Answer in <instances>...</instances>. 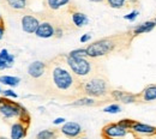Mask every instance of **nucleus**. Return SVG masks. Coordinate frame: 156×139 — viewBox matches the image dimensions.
<instances>
[{
	"instance_id": "f257e3e1",
	"label": "nucleus",
	"mask_w": 156,
	"mask_h": 139,
	"mask_svg": "<svg viewBox=\"0 0 156 139\" xmlns=\"http://www.w3.org/2000/svg\"><path fill=\"white\" fill-rule=\"evenodd\" d=\"M52 80H53L54 86L60 91H70L76 85L73 75L61 65H57L53 67Z\"/></svg>"
},
{
	"instance_id": "f03ea898",
	"label": "nucleus",
	"mask_w": 156,
	"mask_h": 139,
	"mask_svg": "<svg viewBox=\"0 0 156 139\" xmlns=\"http://www.w3.org/2000/svg\"><path fill=\"white\" fill-rule=\"evenodd\" d=\"M118 44L117 37H106L89 44L87 49V54L89 58H100L112 53Z\"/></svg>"
},
{
	"instance_id": "7ed1b4c3",
	"label": "nucleus",
	"mask_w": 156,
	"mask_h": 139,
	"mask_svg": "<svg viewBox=\"0 0 156 139\" xmlns=\"http://www.w3.org/2000/svg\"><path fill=\"white\" fill-rule=\"evenodd\" d=\"M66 64L71 72L78 78H87L93 72V62L88 58H73L67 55Z\"/></svg>"
},
{
	"instance_id": "20e7f679",
	"label": "nucleus",
	"mask_w": 156,
	"mask_h": 139,
	"mask_svg": "<svg viewBox=\"0 0 156 139\" xmlns=\"http://www.w3.org/2000/svg\"><path fill=\"white\" fill-rule=\"evenodd\" d=\"M83 91L89 97H102L108 94V82L103 77H93L82 85Z\"/></svg>"
},
{
	"instance_id": "39448f33",
	"label": "nucleus",
	"mask_w": 156,
	"mask_h": 139,
	"mask_svg": "<svg viewBox=\"0 0 156 139\" xmlns=\"http://www.w3.org/2000/svg\"><path fill=\"white\" fill-rule=\"evenodd\" d=\"M0 114L6 119L20 118L23 122H29V115L27 109L18 103L9 102L7 99H0Z\"/></svg>"
},
{
	"instance_id": "423d86ee",
	"label": "nucleus",
	"mask_w": 156,
	"mask_h": 139,
	"mask_svg": "<svg viewBox=\"0 0 156 139\" xmlns=\"http://www.w3.org/2000/svg\"><path fill=\"white\" fill-rule=\"evenodd\" d=\"M129 134V130H125L118 123H108L102 128V136L106 139L124 138Z\"/></svg>"
},
{
	"instance_id": "0eeeda50",
	"label": "nucleus",
	"mask_w": 156,
	"mask_h": 139,
	"mask_svg": "<svg viewBox=\"0 0 156 139\" xmlns=\"http://www.w3.org/2000/svg\"><path fill=\"white\" fill-rule=\"evenodd\" d=\"M60 132L66 136L67 138H78L83 130H82V126L78 123V122H75V121H69V122H65L61 128H60Z\"/></svg>"
},
{
	"instance_id": "6e6552de",
	"label": "nucleus",
	"mask_w": 156,
	"mask_h": 139,
	"mask_svg": "<svg viewBox=\"0 0 156 139\" xmlns=\"http://www.w3.org/2000/svg\"><path fill=\"white\" fill-rule=\"evenodd\" d=\"M22 29L24 33L27 34H35L37 28L40 25L39 19L35 17V16H31V15H25L22 17Z\"/></svg>"
},
{
	"instance_id": "1a4fd4ad",
	"label": "nucleus",
	"mask_w": 156,
	"mask_h": 139,
	"mask_svg": "<svg viewBox=\"0 0 156 139\" xmlns=\"http://www.w3.org/2000/svg\"><path fill=\"white\" fill-rule=\"evenodd\" d=\"M35 35L40 39H51L55 36V28L49 22H42L40 23Z\"/></svg>"
},
{
	"instance_id": "9d476101",
	"label": "nucleus",
	"mask_w": 156,
	"mask_h": 139,
	"mask_svg": "<svg viewBox=\"0 0 156 139\" xmlns=\"http://www.w3.org/2000/svg\"><path fill=\"white\" fill-rule=\"evenodd\" d=\"M46 73V64L43 61H34L28 66V75L31 78H41Z\"/></svg>"
},
{
	"instance_id": "9b49d317",
	"label": "nucleus",
	"mask_w": 156,
	"mask_h": 139,
	"mask_svg": "<svg viewBox=\"0 0 156 139\" xmlns=\"http://www.w3.org/2000/svg\"><path fill=\"white\" fill-rule=\"evenodd\" d=\"M131 131L133 133L140 134V136H156V127L147 125V123L138 122V121H135Z\"/></svg>"
},
{
	"instance_id": "f8f14e48",
	"label": "nucleus",
	"mask_w": 156,
	"mask_h": 139,
	"mask_svg": "<svg viewBox=\"0 0 156 139\" xmlns=\"http://www.w3.org/2000/svg\"><path fill=\"white\" fill-rule=\"evenodd\" d=\"M27 128H28V125H25V122L23 121L15 122L11 126L10 139H23L27 136Z\"/></svg>"
},
{
	"instance_id": "ddd939ff",
	"label": "nucleus",
	"mask_w": 156,
	"mask_h": 139,
	"mask_svg": "<svg viewBox=\"0 0 156 139\" xmlns=\"http://www.w3.org/2000/svg\"><path fill=\"white\" fill-rule=\"evenodd\" d=\"M112 96H113V99L120 101L121 103H135L138 99V95L130 94V92H126V91H121V90L112 91Z\"/></svg>"
},
{
	"instance_id": "4468645a",
	"label": "nucleus",
	"mask_w": 156,
	"mask_h": 139,
	"mask_svg": "<svg viewBox=\"0 0 156 139\" xmlns=\"http://www.w3.org/2000/svg\"><path fill=\"white\" fill-rule=\"evenodd\" d=\"M156 26L155 20H148V22H144L139 25H137L136 28L133 29V35H140V34H145V33H150L151 30H154V28Z\"/></svg>"
},
{
	"instance_id": "2eb2a0df",
	"label": "nucleus",
	"mask_w": 156,
	"mask_h": 139,
	"mask_svg": "<svg viewBox=\"0 0 156 139\" xmlns=\"http://www.w3.org/2000/svg\"><path fill=\"white\" fill-rule=\"evenodd\" d=\"M139 99L143 102H151L156 99V85H149L147 86L140 95H138Z\"/></svg>"
},
{
	"instance_id": "dca6fc26",
	"label": "nucleus",
	"mask_w": 156,
	"mask_h": 139,
	"mask_svg": "<svg viewBox=\"0 0 156 139\" xmlns=\"http://www.w3.org/2000/svg\"><path fill=\"white\" fill-rule=\"evenodd\" d=\"M72 22L77 28H82L89 23V18L87 17V15H84L82 12H73L72 13Z\"/></svg>"
},
{
	"instance_id": "f3484780",
	"label": "nucleus",
	"mask_w": 156,
	"mask_h": 139,
	"mask_svg": "<svg viewBox=\"0 0 156 139\" xmlns=\"http://www.w3.org/2000/svg\"><path fill=\"white\" fill-rule=\"evenodd\" d=\"M95 104H96L95 99H93L91 97H83V99H79L77 101H73L70 106H72V107H83V106L90 107V106H95Z\"/></svg>"
},
{
	"instance_id": "a211bd4d",
	"label": "nucleus",
	"mask_w": 156,
	"mask_h": 139,
	"mask_svg": "<svg viewBox=\"0 0 156 139\" xmlns=\"http://www.w3.org/2000/svg\"><path fill=\"white\" fill-rule=\"evenodd\" d=\"M20 79L18 77H13V76H0V83L9 85V86H17L20 84Z\"/></svg>"
},
{
	"instance_id": "6ab92c4d",
	"label": "nucleus",
	"mask_w": 156,
	"mask_h": 139,
	"mask_svg": "<svg viewBox=\"0 0 156 139\" xmlns=\"http://www.w3.org/2000/svg\"><path fill=\"white\" fill-rule=\"evenodd\" d=\"M58 133L53 130H42L36 134V139H57Z\"/></svg>"
},
{
	"instance_id": "aec40b11",
	"label": "nucleus",
	"mask_w": 156,
	"mask_h": 139,
	"mask_svg": "<svg viewBox=\"0 0 156 139\" xmlns=\"http://www.w3.org/2000/svg\"><path fill=\"white\" fill-rule=\"evenodd\" d=\"M6 2L13 10H23L28 5V0H6Z\"/></svg>"
},
{
	"instance_id": "412c9836",
	"label": "nucleus",
	"mask_w": 156,
	"mask_h": 139,
	"mask_svg": "<svg viewBox=\"0 0 156 139\" xmlns=\"http://www.w3.org/2000/svg\"><path fill=\"white\" fill-rule=\"evenodd\" d=\"M69 2L70 0H47V5L51 10H59L65 5H67Z\"/></svg>"
},
{
	"instance_id": "4be33fe9",
	"label": "nucleus",
	"mask_w": 156,
	"mask_h": 139,
	"mask_svg": "<svg viewBox=\"0 0 156 139\" xmlns=\"http://www.w3.org/2000/svg\"><path fill=\"white\" fill-rule=\"evenodd\" d=\"M0 58L2 60H5L7 64H9V66L11 67L12 65H13V62H15V57L13 55H11L10 53H9V50L7 49H1L0 50Z\"/></svg>"
},
{
	"instance_id": "5701e85b",
	"label": "nucleus",
	"mask_w": 156,
	"mask_h": 139,
	"mask_svg": "<svg viewBox=\"0 0 156 139\" xmlns=\"http://www.w3.org/2000/svg\"><path fill=\"white\" fill-rule=\"evenodd\" d=\"M69 55H70V57H73V58H89L88 54H87V49H85V48L75 49V50L70 52Z\"/></svg>"
},
{
	"instance_id": "b1692460",
	"label": "nucleus",
	"mask_w": 156,
	"mask_h": 139,
	"mask_svg": "<svg viewBox=\"0 0 156 139\" xmlns=\"http://www.w3.org/2000/svg\"><path fill=\"white\" fill-rule=\"evenodd\" d=\"M107 4L112 7V9H121L126 5L127 0H106Z\"/></svg>"
},
{
	"instance_id": "393cba45",
	"label": "nucleus",
	"mask_w": 156,
	"mask_h": 139,
	"mask_svg": "<svg viewBox=\"0 0 156 139\" xmlns=\"http://www.w3.org/2000/svg\"><path fill=\"white\" fill-rule=\"evenodd\" d=\"M121 110V107L119 104H109L108 107H106L103 109L105 113H109V114H117Z\"/></svg>"
},
{
	"instance_id": "a878e982",
	"label": "nucleus",
	"mask_w": 156,
	"mask_h": 139,
	"mask_svg": "<svg viewBox=\"0 0 156 139\" xmlns=\"http://www.w3.org/2000/svg\"><path fill=\"white\" fill-rule=\"evenodd\" d=\"M133 123H135V121L131 119H122L118 122V125H120V126L124 127L125 130H131L132 126H133Z\"/></svg>"
},
{
	"instance_id": "bb28decb",
	"label": "nucleus",
	"mask_w": 156,
	"mask_h": 139,
	"mask_svg": "<svg viewBox=\"0 0 156 139\" xmlns=\"http://www.w3.org/2000/svg\"><path fill=\"white\" fill-rule=\"evenodd\" d=\"M138 15H139V11L138 10H133V11H131V13H129V15H126L124 18L126 20H130V22H133V20L136 19L137 17H138Z\"/></svg>"
},
{
	"instance_id": "cd10ccee",
	"label": "nucleus",
	"mask_w": 156,
	"mask_h": 139,
	"mask_svg": "<svg viewBox=\"0 0 156 139\" xmlns=\"http://www.w3.org/2000/svg\"><path fill=\"white\" fill-rule=\"evenodd\" d=\"M2 95H4L5 97H12V99H17V97H18V95H17L13 90H11V89L4 90V91H2Z\"/></svg>"
},
{
	"instance_id": "c85d7f7f",
	"label": "nucleus",
	"mask_w": 156,
	"mask_h": 139,
	"mask_svg": "<svg viewBox=\"0 0 156 139\" xmlns=\"http://www.w3.org/2000/svg\"><path fill=\"white\" fill-rule=\"evenodd\" d=\"M90 39H91V35H90V34H84V35L80 37V42H82V43H85V42H88Z\"/></svg>"
},
{
	"instance_id": "c756f323",
	"label": "nucleus",
	"mask_w": 156,
	"mask_h": 139,
	"mask_svg": "<svg viewBox=\"0 0 156 139\" xmlns=\"http://www.w3.org/2000/svg\"><path fill=\"white\" fill-rule=\"evenodd\" d=\"M54 125H64L65 123V119L64 118H57L55 120H53Z\"/></svg>"
},
{
	"instance_id": "7c9ffc66",
	"label": "nucleus",
	"mask_w": 156,
	"mask_h": 139,
	"mask_svg": "<svg viewBox=\"0 0 156 139\" xmlns=\"http://www.w3.org/2000/svg\"><path fill=\"white\" fill-rule=\"evenodd\" d=\"M4 33H5V28H4L2 23H0V40L4 37Z\"/></svg>"
},
{
	"instance_id": "2f4dec72",
	"label": "nucleus",
	"mask_w": 156,
	"mask_h": 139,
	"mask_svg": "<svg viewBox=\"0 0 156 139\" xmlns=\"http://www.w3.org/2000/svg\"><path fill=\"white\" fill-rule=\"evenodd\" d=\"M61 35H62V31H61L60 29H55V36H57V37H60Z\"/></svg>"
},
{
	"instance_id": "473e14b6",
	"label": "nucleus",
	"mask_w": 156,
	"mask_h": 139,
	"mask_svg": "<svg viewBox=\"0 0 156 139\" xmlns=\"http://www.w3.org/2000/svg\"><path fill=\"white\" fill-rule=\"evenodd\" d=\"M127 1H129L130 4H137V2L139 1V0H127Z\"/></svg>"
},
{
	"instance_id": "72a5a7b5",
	"label": "nucleus",
	"mask_w": 156,
	"mask_h": 139,
	"mask_svg": "<svg viewBox=\"0 0 156 139\" xmlns=\"http://www.w3.org/2000/svg\"><path fill=\"white\" fill-rule=\"evenodd\" d=\"M89 1H91V2H103L105 0H89Z\"/></svg>"
},
{
	"instance_id": "f704fd0d",
	"label": "nucleus",
	"mask_w": 156,
	"mask_h": 139,
	"mask_svg": "<svg viewBox=\"0 0 156 139\" xmlns=\"http://www.w3.org/2000/svg\"><path fill=\"white\" fill-rule=\"evenodd\" d=\"M78 139H89V138H87V137H79Z\"/></svg>"
},
{
	"instance_id": "c9c22d12",
	"label": "nucleus",
	"mask_w": 156,
	"mask_h": 139,
	"mask_svg": "<svg viewBox=\"0 0 156 139\" xmlns=\"http://www.w3.org/2000/svg\"><path fill=\"white\" fill-rule=\"evenodd\" d=\"M0 139H10V138H6V137H0Z\"/></svg>"
},
{
	"instance_id": "e433bc0d",
	"label": "nucleus",
	"mask_w": 156,
	"mask_h": 139,
	"mask_svg": "<svg viewBox=\"0 0 156 139\" xmlns=\"http://www.w3.org/2000/svg\"><path fill=\"white\" fill-rule=\"evenodd\" d=\"M1 22H2V19H1V15H0V23H1Z\"/></svg>"
},
{
	"instance_id": "4c0bfd02",
	"label": "nucleus",
	"mask_w": 156,
	"mask_h": 139,
	"mask_svg": "<svg viewBox=\"0 0 156 139\" xmlns=\"http://www.w3.org/2000/svg\"><path fill=\"white\" fill-rule=\"evenodd\" d=\"M0 94H2V90H1V88H0Z\"/></svg>"
},
{
	"instance_id": "58836bf2",
	"label": "nucleus",
	"mask_w": 156,
	"mask_h": 139,
	"mask_svg": "<svg viewBox=\"0 0 156 139\" xmlns=\"http://www.w3.org/2000/svg\"><path fill=\"white\" fill-rule=\"evenodd\" d=\"M155 23H156V18H155Z\"/></svg>"
},
{
	"instance_id": "ea45409f",
	"label": "nucleus",
	"mask_w": 156,
	"mask_h": 139,
	"mask_svg": "<svg viewBox=\"0 0 156 139\" xmlns=\"http://www.w3.org/2000/svg\"><path fill=\"white\" fill-rule=\"evenodd\" d=\"M155 139H156V136H155Z\"/></svg>"
}]
</instances>
